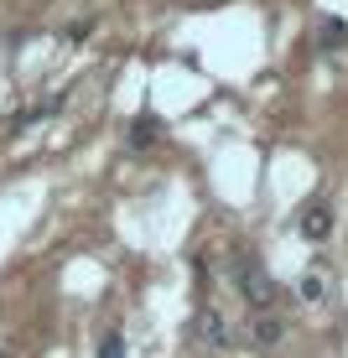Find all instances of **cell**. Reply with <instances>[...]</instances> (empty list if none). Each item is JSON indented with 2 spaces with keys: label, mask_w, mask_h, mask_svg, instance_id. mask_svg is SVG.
<instances>
[{
  "label": "cell",
  "mask_w": 348,
  "mask_h": 358,
  "mask_svg": "<svg viewBox=\"0 0 348 358\" xmlns=\"http://www.w3.org/2000/svg\"><path fill=\"white\" fill-rule=\"evenodd\" d=\"M234 280H239V296L250 301V312H270V306H276V280L265 275V265L239 260L234 265Z\"/></svg>",
  "instance_id": "obj_1"
},
{
  "label": "cell",
  "mask_w": 348,
  "mask_h": 358,
  "mask_svg": "<svg viewBox=\"0 0 348 358\" xmlns=\"http://www.w3.org/2000/svg\"><path fill=\"white\" fill-rule=\"evenodd\" d=\"M328 291H333V275H328V265H307L302 275H296V301H307V306H317V301H328Z\"/></svg>",
  "instance_id": "obj_2"
},
{
  "label": "cell",
  "mask_w": 348,
  "mask_h": 358,
  "mask_svg": "<svg viewBox=\"0 0 348 358\" xmlns=\"http://www.w3.org/2000/svg\"><path fill=\"white\" fill-rule=\"evenodd\" d=\"M193 332L208 343V348H234V332H229V322H223V312H214V306H203V312H197Z\"/></svg>",
  "instance_id": "obj_3"
},
{
  "label": "cell",
  "mask_w": 348,
  "mask_h": 358,
  "mask_svg": "<svg viewBox=\"0 0 348 358\" xmlns=\"http://www.w3.org/2000/svg\"><path fill=\"white\" fill-rule=\"evenodd\" d=\"M281 317H270V312H250V327H244V338H250V348H276L281 343Z\"/></svg>",
  "instance_id": "obj_4"
},
{
  "label": "cell",
  "mask_w": 348,
  "mask_h": 358,
  "mask_svg": "<svg viewBox=\"0 0 348 358\" xmlns=\"http://www.w3.org/2000/svg\"><path fill=\"white\" fill-rule=\"evenodd\" d=\"M302 234H307L312 244H322V239L333 234V208H328V203H307V213H302Z\"/></svg>",
  "instance_id": "obj_5"
},
{
  "label": "cell",
  "mask_w": 348,
  "mask_h": 358,
  "mask_svg": "<svg viewBox=\"0 0 348 358\" xmlns=\"http://www.w3.org/2000/svg\"><path fill=\"white\" fill-rule=\"evenodd\" d=\"M125 141H130V151H151V145H156V115H141V120H130Z\"/></svg>",
  "instance_id": "obj_6"
},
{
  "label": "cell",
  "mask_w": 348,
  "mask_h": 358,
  "mask_svg": "<svg viewBox=\"0 0 348 358\" xmlns=\"http://www.w3.org/2000/svg\"><path fill=\"white\" fill-rule=\"evenodd\" d=\"M348 42V21H322L317 27V47L322 52H333V47H343Z\"/></svg>",
  "instance_id": "obj_7"
},
{
  "label": "cell",
  "mask_w": 348,
  "mask_h": 358,
  "mask_svg": "<svg viewBox=\"0 0 348 358\" xmlns=\"http://www.w3.org/2000/svg\"><path fill=\"white\" fill-rule=\"evenodd\" d=\"M57 109H63V94H57V99H47V104H32V109H21V115H16V125H36V120L57 115Z\"/></svg>",
  "instance_id": "obj_8"
},
{
  "label": "cell",
  "mask_w": 348,
  "mask_h": 358,
  "mask_svg": "<svg viewBox=\"0 0 348 358\" xmlns=\"http://www.w3.org/2000/svg\"><path fill=\"white\" fill-rule=\"evenodd\" d=\"M94 27H99V21H94V16H83V21H68V27H63V36H68V42H89V36H94Z\"/></svg>",
  "instance_id": "obj_9"
},
{
  "label": "cell",
  "mask_w": 348,
  "mask_h": 358,
  "mask_svg": "<svg viewBox=\"0 0 348 358\" xmlns=\"http://www.w3.org/2000/svg\"><path fill=\"white\" fill-rule=\"evenodd\" d=\"M99 358H125V338H120V332H109V338L99 343Z\"/></svg>",
  "instance_id": "obj_10"
},
{
  "label": "cell",
  "mask_w": 348,
  "mask_h": 358,
  "mask_svg": "<svg viewBox=\"0 0 348 358\" xmlns=\"http://www.w3.org/2000/svg\"><path fill=\"white\" fill-rule=\"evenodd\" d=\"M0 358H16V353H11V348H0Z\"/></svg>",
  "instance_id": "obj_11"
}]
</instances>
